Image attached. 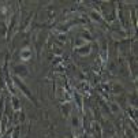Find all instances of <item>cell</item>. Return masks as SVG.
<instances>
[{"label":"cell","instance_id":"cell-9","mask_svg":"<svg viewBox=\"0 0 138 138\" xmlns=\"http://www.w3.org/2000/svg\"><path fill=\"white\" fill-rule=\"evenodd\" d=\"M62 112L64 116H68V112H70V105L66 104V105H62Z\"/></svg>","mask_w":138,"mask_h":138},{"label":"cell","instance_id":"cell-6","mask_svg":"<svg viewBox=\"0 0 138 138\" xmlns=\"http://www.w3.org/2000/svg\"><path fill=\"white\" fill-rule=\"evenodd\" d=\"M21 56L23 60H27L30 56H31V51L30 49H25V51H22V53H21Z\"/></svg>","mask_w":138,"mask_h":138},{"label":"cell","instance_id":"cell-12","mask_svg":"<svg viewBox=\"0 0 138 138\" xmlns=\"http://www.w3.org/2000/svg\"><path fill=\"white\" fill-rule=\"evenodd\" d=\"M13 133H14V129L11 127V129H8L4 134H3V138H11V134H13Z\"/></svg>","mask_w":138,"mask_h":138},{"label":"cell","instance_id":"cell-19","mask_svg":"<svg viewBox=\"0 0 138 138\" xmlns=\"http://www.w3.org/2000/svg\"><path fill=\"white\" fill-rule=\"evenodd\" d=\"M60 60H62L60 57H55V59H53V64H59V63H60Z\"/></svg>","mask_w":138,"mask_h":138},{"label":"cell","instance_id":"cell-4","mask_svg":"<svg viewBox=\"0 0 138 138\" xmlns=\"http://www.w3.org/2000/svg\"><path fill=\"white\" fill-rule=\"evenodd\" d=\"M93 130H94V133H96V138H101V126L98 124L97 122L93 123Z\"/></svg>","mask_w":138,"mask_h":138},{"label":"cell","instance_id":"cell-21","mask_svg":"<svg viewBox=\"0 0 138 138\" xmlns=\"http://www.w3.org/2000/svg\"><path fill=\"white\" fill-rule=\"evenodd\" d=\"M73 124H74V126H77V124H78V119H77L75 116L73 118Z\"/></svg>","mask_w":138,"mask_h":138},{"label":"cell","instance_id":"cell-7","mask_svg":"<svg viewBox=\"0 0 138 138\" xmlns=\"http://www.w3.org/2000/svg\"><path fill=\"white\" fill-rule=\"evenodd\" d=\"M109 112L118 113V112H119V105H118V104H115V102H112V104L109 105Z\"/></svg>","mask_w":138,"mask_h":138},{"label":"cell","instance_id":"cell-17","mask_svg":"<svg viewBox=\"0 0 138 138\" xmlns=\"http://www.w3.org/2000/svg\"><path fill=\"white\" fill-rule=\"evenodd\" d=\"M82 37H84V38H88V40H92V36H90V34H88V33H82Z\"/></svg>","mask_w":138,"mask_h":138},{"label":"cell","instance_id":"cell-1","mask_svg":"<svg viewBox=\"0 0 138 138\" xmlns=\"http://www.w3.org/2000/svg\"><path fill=\"white\" fill-rule=\"evenodd\" d=\"M13 82H14V85H17V86H18L21 92H23V94H25V96H26L27 98H29V100H31L33 102H36V98L33 97V94H31V93H30V90L26 88V85L22 82V79H21V78H18V77H14V78H13Z\"/></svg>","mask_w":138,"mask_h":138},{"label":"cell","instance_id":"cell-10","mask_svg":"<svg viewBox=\"0 0 138 138\" xmlns=\"http://www.w3.org/2000/svg\"><path fill=\"white\" fill-rule=\"evenodd\" d=\"M74 98H75V101L78 102V108L82 109V98H81V94L75 93V96H74Z\"/></svg>","mask_w":138,"mask_h":138},{"label":"cell","instance_id":"cell-14","mask_svg":"<svg viewBox=\"0 0 138 138\" xmlns=\"http://www.w3.org/2000/svg\"><path fill=\"white\" fill-rule=\"evenodd\" d=\"M3 102H4V97H2V100H0V115L3 113V107H4V105H3Z\"/></svg>","mask_w":138,"mask_h":138},{"label":"cell","instance_id":"cell-18","mask_svg":"<svg viewBox=\"0 0 138 138\" xmlns=\"http://www.w3.org/2000/svg\"><path fill=\"white\" fill-rule=\"evenodd\" d=\"M53 53H56V55H62V49H59V48H53Z\"/></svg>","mask_w":138,"mask_h":138},{"label":"cell","instance_id":"cell-3","mask_svg":"<svg viewBox=\"0 0 138 138\" xmlns=\"http://www.w3.org/2000/svg\"><path fill=\"white\" fill-rule=\"evenodd\" d=\"M14 73L17 75H21V77H26L27 75V68L25 66L19 64V66H14Z\"/></svg>","mask_w":138,"mask_h":138},{"label":"cell","instance_id":"cell-20","mask_svg":"<svg viewBox=\"0 0 138 138\" xmlns=\"http://www.w3.org/2000/svg\"><path fill=\"white\" fill-rule=\"evenodd\" d=\"M75 44H77L78 47H79V45L82 47V45H84V44H85V42H84V41H82V40H81V38H79V40H78V41H75Z\"/></svg>","mask_w":138,"mask_h":138},{"label":"cell","instance_id":"cell-16","mask_svg":"<svg viewBox=\"0 0 138 138\" xmlns=\"http://www.w3.org/2000/svg\"><path fill=\"white\" fill-rule=\"evenodd\" d=\"M59 40H60V41H66L67 40L66 34H59Z\"/></svg>","mask_w":138,"mask_h":138},{"label":"cell","instance_id":"cell-11","mask_svg":"<svg viewBox=\"0 0 138 138\" xmlns=\"http://www.w3.org/2000/svg\"><path fill=\"white\" fill-rule=\"evenodd\" d=\"M123 90V88H122L120 85H118V84H113V88H112V93H119Z\"/></svg>","mask_w":138,"mask_h":138},{"label":"cell","instance_id":"cell-15","mask_svg":"<svg viewBox=\"0 0 138 138\" xmlns=\"http://www.w3.org/2000/svg\"><path fill=\"white\" fill-rule=\"evenodd\" d=\"M0 86H2L3 89H6V84H4V79H3L2 75H0Z\"/></svg>","mask_w":138,"mask_h":138},{"label":"cell","instance_id":"cell-8","mask_svg":"<svg viewBox=\"0 0 138 138\" xmlns=\"http://www.w3.org/2000/svg\"><path fill=\"white\" fill-rule=\"evenodd\" d=\"M90 17H92L94 21H98V22H101V15L100 14H97V11H92L90 13Z\"/></svg>","mask_w":138,"mask_h":138},{"label":"cell","instance_id":"cell-22","mask_svg":"<svg viewBox=\"0 0 138 138\" xmlns=\"http://www.w3.org/2000/svg\"><path fill=\"white\" fill-rule=\"evenodd\" d=\"M62 70H64V67H63V66H57L56 67V71H62Z\"/></svg>","mask_w":138,"mask_h":138},{"label":"cell","instance_id":"cell-23","mask_svg":"<svg viewBox=\"0 0 138 138\" xmlns=\"http://www.w3.org/2000/svg\"><path fill=\"white\" fill-rule=\"evenodd\" d=\"M71 138H73V137H71Z\"/></svg>","mask_w":138,"mask_h":138},{"label":"cell","instance_id":"cell-2","mask_svg":"<svg viewBox=\"0 0 138 138\" xmlns=\"http://www.w3.org/2000/svg\"><path fill=\"white\" fill-rule=\"evenodd\" d=\"M75 52L78 55H81V56H85V55H88L90 52V45L89 44H84L82 47H78V48H75Z\"/></svg>","mask_w":138,"mask_h":138},{"label":"cell","instance_id":"cell-5","mask_svg":"<svg viewBox=\"0 0 138 138\" xmlns=\"http://www.w3.org/2000/svg\"><path fill=\"white\" fill-rule=\"evenodd\" d=\"M10 102H11V105H13V108L15 109V111H19V100L15 96H13L11 97V100H10Z\"/></svg>","mask_w":138,"mask_h":138},{"label":"cell","instance_id":"cell-13","mask_svg":"<svg viewBox=\"0 0 138 138\" xmlns=\"http://www.w3.org/2000/svg\"><path fill=\"white\" fill-rule=\"evenodd\" d=\"M13 138H19V129H18V127L14 130V133H13Z\"/></svg>","mask_w":138,"mask_h":138}]
</instances>
